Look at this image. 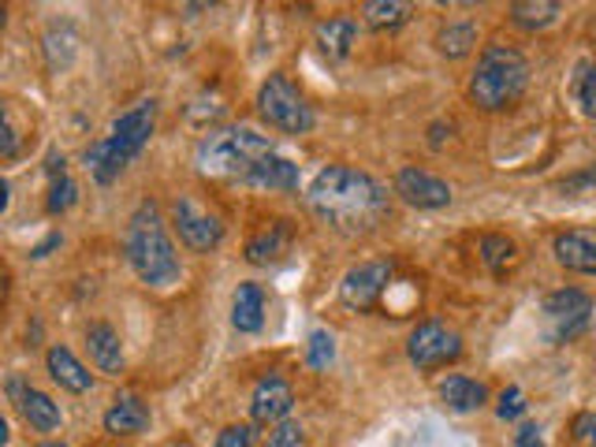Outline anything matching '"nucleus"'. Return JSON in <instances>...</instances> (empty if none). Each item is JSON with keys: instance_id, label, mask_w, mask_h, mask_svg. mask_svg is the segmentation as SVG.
I'll use <instances>...</instances> for the list:
<instances>
[{"instance_id": "f257e3e1", "label": "nucleus", "mask_w": 596, "mask_h": 447, "mask_svg": "<svg viewBox=\"0 0 596 447\" xmlns=\"http://www.w3.org/2000/svg\"><path fill=\"white\" fill-rule=\"evenodd\" d=\"M306 201L317 212V220H325L339 236H369L392 217L388 190L369 171H358L351 165L317 171V179L306 190Z\"/></svg>"}, {"instance_id": "f03ea898", "label": "nucleus", "mask_w": 596, "mask_h": 447, "mask_svg": "<svg viewBox=\"0 0 596 447\" xmlns=\"http://www.w3.org/2000/svg\"><path fill=\"white\" fill-rule=\"evenodd\" d=\"M123 253H127V266L135 269V277L142 283H150V288H168V283H176L183 277L179 253L172 247L161 209L153 201H142L131 212L127 236H123Z\"/></svg>"}, {"instance_id": "7ed1b4c3", "label": "nucleus", "mask_w": 596, "mask_h": 447, "mask_svg": "<svg viewBox=\"0 0 596 447\" xmlns=\"http://www.w3.org/2000/svg\"><path fill=\"white\" fill-rule=\"evenodd\" d=\"M153 127H157V101H142V105L127 108L123 116L112 119L109 135L97 138L94 146L86 149L90 176H94L97 183L120 179V171L150 146Z\"/></svg>"}, {"instance_id": "20e7f679", "label": "nucleus", "mask_w": 596, "mask_h": 447, "mask_svg": "<svg viewBox=\"0 0 596 447\" xmlns=\"http://www.w3.org/2000/svg\"><path fill=\"white\" fill-rule=\"evenodd\" d=\"M269 154H276L269 135H258L254 127L235 124V127H224V131H209V135L198 142V154H194V160H198V168L213 179L246 183L250 179V171L258 168Z\"/></svg>"}, {"instance_id": "39448f33", "label": "nucleus", "mask_w": 596, "mask_h": 447, "mask_svg": "<svg viewBox=\"0 0 596 447\" xmlns=\"http://www.w3.org/2000/svg\"><path fill=\"white\" fill-rule=\"evenodd\" d=\"M530 86V60L511 45H489L470 79V101L485 112H503L518 105Z\"/></svg>"}, {"instance_id": "423d86ee", "label": "nucleus", "mask_w": 596, "mask_h": 447, "mask_svg": "<svg viewBox=\"0 0 596 447\" xmlns=\"http://www.w3.org/2000/svg\"><path fill=\"white\" fill-rule=\"evenodd\" d=\"M258 112H261L265 124L284 131V135H310L317 124L310 101L302 97V90H298L287 75L265 79L258 90Z\"/></svg>"}, {"instance_id": "0eeeda50", "label": "nucleus", "mask_w": 596, "mask_h": 447, "mask_svg": "<svg viewBox=\"0 0 596 447\" xmlns=\"http://www.w3.org/2000/svg\"><path fill=\"white\" fill-rule=\"evenodd\" d=\"M172 228L183 247L194 253H209L224 242V220L194 195H179L172 201Z\"/></svg>"}, {"instance_id": "6e6552de", "label": "nucleus", "mask_w": 596, "mask_h": 447, "mask_svg": "<svg viewBox=\"0 0 596 447\" xmlns=\"http://www.w3.org/2000/svg\"><path fill=\"white\" fill-rule=\"evenodd\" d=\"M593 299L578 288H559L544 299V324H548L552 343H571L589 329Z\"/></svg>"}, {"instance_id": "1a4fd4ad", "label": "nucleus", "mask_w": 596, "mask_h": 447, "mask_svg": "<svg viewBox=\"0 0 596 447\" xmlns=\"http://www.w3.org/2000/svg\"><path fill=\"white\" fill-rule=\"evenodd\" d=\"M395 280L392 261H366V266H354L339 283V302L354 313H369L384 302L388 288Z\"/></svg>"}, {"instance_id": "9d476101", "label": "nucleus", "mask_w": 596, "mask_h": 447, "mask_svg": "<svg viewBox=\"0 0 596 447\" xmlns=\"http://www.w3.org/2000/svg\"><path fill=\"white\" fill-rule=\"evenodd\" d=\"M407 354L418 370H440V365L462 358V335L455 329H448V324H440V321H425L410 332Z\"/></svg>"}, {"instance_id": "9b49d317", "label": "nucleus", "mask_w": 596, "mask_h": 447, "mask_svg": "<svg viewBox=\"0 0 596 447\" xmlns=\"http://www.w3.org/2000/svg\"><path fill=\"white\" fill-rule=\"evenodd\" d=\"M395 195L414 209H444L451 201V187L425 168H399L395 171Z\"/></svg>"}, {"instance_id": "f8f14e48", "label": "nucleus", "mask_w": 596, "mask_h": 447, "mask_svg": "<svg viewBox=\"0 0 596 447\" xmlns=\"http://www.w3.org/2000/svg\"><path fill=\"white\" fill-rule=\"evenodd\" d=\"M295 406V392L280 373H265V377L254 384L250 395V422L254 425H280L287 422Z\"/></svg>"}, {"instance_id": "ddd939ff", "label": "nucleus", "mask_w": 596, "mask_h": 447, "mask_svg": "<svg viewBox=\"0 0 596 447\" xmlns=\"http://www.w3.org/2000/svg\"><path fill=\"white\" fill-rule=\"evenodd\" d=\"M552 253L563 269L596 277V228H571L552 239Z\"/></svg>"}, {"instance_id": "4468645a", "label": "nucleus", "mask_w": 596, "mask_h": 447, "mask_svg": "<svg viewBox=\"0 0 596 447\" xmlns=\"http://www.w3.org/2000/svg\"><path fill=\"white\" fill-rule=\"evenodd\" d=\"M314 42H317V49H321L325 60L339 64V60L351 56V49L358 42V23L351 15H328L325 23H317Z\"/></svg>"}, {"instance_id": "2eb2a0df", "label": "nucleus", "mask_w": 596, "mask_h": 447, "mask_svg": "<svg viewBox=\"0 0 596 447\" xmlns=\"http://www.w3.org/2000/svg\"><path fill=\"white\" fill-rule=\"evenodd\" d=\"M146 429H150V406L131 392L116 395L105 410V433L109 436H138Z\"/></svg>"}, {"instance_id": "dca6fc26", "label": "nucleus", "mask_w": 596, "mask_h": 447, "mask_svg": "<svg viewBox=\"0 0 596 447\" xmlns=\"http://www.w3.org/2000/svg\"><path fill=\"white\" fill-rule=\"evenodd\" d=\"M295 242V228L287 220H273L269 228H261L258 236H250L246 242V261L250 266H273V261H280L287 250H291Z\"/></svg>"}, {"instance_id": "f3484780", "label": "nucleus", "mask_w": 596, "mask_h": 447, "mask_svg": "<svg viewBox=\"0 0 596 447\" xmlns=\"http://www.w3.org/2000/svg\"><path fill=\"white\" fill-rule=\"evenodd\" d=\"M45 365H49V377H53L60 388L64 392H75V395H82V392H90L94 388V373L82 365L75 354H71L64 343H56V347H49V354H45Z\"/></svg>"}, {"instance_id": "a211bd4d", "label": "nucleus", "mask_w": 596, "mask_h": 447, "mask_svg": "<svg viewBox=\"0 0 596 447\" xmlns=\"http://www.w3.org/2000/svg\"><path fill=\"white\" fill-rule=\"evenodd\" d=\"M86 351L101 373H112V377L123 373V343H120V332L112 329L109 321H94L86 329Z\"/></svg>"}, {"instance_id": "6ab92c4d", "label": "nucleus", "mask_w": 596, "mask_h": 447, "mask_svg": "<svg viewBox=\"0 0 596 447\" xmlns=\"http://www.w3.org/2000/svg\"><path fill=\"white\" fill-rule=\"evenodd\" d=\"M12 395L19 399V414L30 429L38 433H53L60 429V406L49 399L45 392H34V388H19V381H12Z\"/></svg>"}, {"instance_id": "aec40b11", "label": "nucleus", "mask_w": 596, "mask_h": 447, "mask_svg": "<svg viewBox=\"0 0 596 447\" xmlns=\"http://www.w3.org/2000/svg\"><path fill=\"white\" fill-rule=\"evenodd\" d=\"M440 399H444L448 410H455V414H474L485 406L489 399V388L481 381H470V377H444L440 381Z\"/></svg>"}, {"instance_id": "412c9836", "label": "nucleus", "mask_w": 596, "mask_h": 447, "mask_svg": "<svg viewBox=\"0 0 596 447\" xmlns=\"http://www.w3.org/2000/svg\"><path fill=\"white\" fill-rule=\"evenodd\" d=\"M232 324L239 332H261L265 324V291L258 283H239L235 288V299H232Z\"/></svg>"}, {"instance_id": "4be33fe9", "label": "nucleus", "mask_w": 596, "mask_h": 447, "mask_svg": "<svg viewBox=\"0 0 596 447\" xmlns=\"http://www.w3.org/2000/svg\"><path fill=\"white\" fill-rule=\"evenodd\" d=\"M246 187H258V190H284V195H287V190H298V168H295L287 157L269 154L258 168L250 171Z\"/></svg>"}, {"instance_id": "5701e85b", "label": "nucleus", "mask_w": 596, "mask_h": 447, "mask_svg": "<svg viewBox=\"0 0 596 447\" xmlns=\"http://www.w3.org/2000/svg\"><path fill=\"white\" fill-rule=\"evenodd\" d=\"M410 15H414V4L410 0H366L362 4V23L369 30H399L410 23Z\"/></svg>"}, {"instance_id": "b1692460", "label": "nucleus", "mask_w": 596, "mask_h": 447, "mask_svg": "<svg viewBox=\"0 0 596 447\" xmlns=\"http://www.w3.org/2000/svg\"><path fill=\"white\" fill-rule=\"evenodd\" d=\"M559 8H563V0H511V23L518 30L537 34V30L556 23Z\"/></svg>"}, {"instance_id": "393cba45", "label": "nucleus", "mask_w": 596, "mask_h": 447, "mask_svg": "<svg viewBox=\"0 0 596 447\" xmlns=\"http://www.w3.org/2000/svg\"><path fill=\"white\" fill-rule=\"evenodd\" d=\"M49 179H53V187H49V201H45V209L53 212V217H60V212H68L71 206H75V198H79V187H75V179L68 176V160L64 157H49Z\"/></svg>"}, {"instance_id": "a878e982", "label": "nucleus", "mask_w": 596, "mask_h": 447, "mask_svg": "<svg viewBox=\"0 0 596 447\" xmlns=\"http://www.w3.org/2000/svg\"><path fill=\"white\" fill-rule=\"evenodd\" d=\"M481 261H485L489 272H496V277H503L511 266L518 261V247L515 239L500 236V231H489V236H481Z\"/></svg>"}, {"instance_id": "bb28decb", "label": "nucleus", "mask_w": 596, "mask_h": 447, "mask_svg": "<svg viewBox=\"0 0 596 447\" xmlns=\"http://www.w3.org/2000/svg\"><path fill=\"white\" fill-rule=\"evenodd\" d=\"M477 45V27L474 23H448L444 30L436 34V49L444 53L448 60H462L470 56Z\"/></svg>"}, {"instance_id": "cd10ccee", "label": "nucleus", "mask_w": 596, "mask_h": 447, "mask_svg": "<svg viewBox=\"0 0 596 447\" xmlns=\"http://www.w3.org/2000/svg\"><path fill=\"white\" fill-rule=\"evenodd\" d=\"M332 362H336V335L317 329L310 335V343H306V365H310V370H328Z\"/></svg>"}, {"instance_id": "c85d7f7f", "label": "nucleus", "mask_w": 596, "mask_h": 447, "mask_svg": "<svg viewBox=\"0 0 596 447\" xmlns=\"http://www.w3.org/2000/svg\"><path fill=\"white\" fill-rule=\"evenodd\" d=\"M265 447H306V433H302V425L298 422H280V425H273V433H269V440H265Z\"/></svg>"}, {"instance_id": "c756f323", "label": "nucleus", "mask_w": 596, "mask_h": 447, "mask_svg": "<svg viewBox=\"0 0 596 447\" xmlns=\"http://www.w3.org/2000/svg\"><path fill=\"white\" fill-rule=\"evenodd\" d=\"M578 105L589 119H596V67H582V79H578Z\"/></svg>"}, {"instance_id": "7c9ffc66", "label": "nucleus", "mask_w": 596, "mask_h": 447, "mask_svg": "<svg viewBox=\"0 0 596 447\" xmlns=\"http://www.w3.org/2000/svg\"><path fill=\"white\" fill-rule=\"evenodd\" d=\"M496 414L503 422H515V418H522L526 414V399H522V392L518 388H507L500 395V406H496Z\"/></svg>"}, {"instance_id": "2f4dec72", "label": "nucleus", "mask_w": 596, "mask_h": 447, "mask_svg": "<svg viewBox=\"0 0 596 447\" xmlns=\"http://www.w3.org/2000/svg\"><path fill=\"white\" fill-rule=\"evenodd\" d=\"M213 447H254V425H228Z\"/></svg>"}, {"instance_id": "473e14b6", "label": "nucleus", "mask_w": 596, "mask_h": 447, "mask_svg": "<svg viewBox=\"0 0 596 447\" xmlns=\"http://www.w3.org/2000/svg\"><path fill=\"white\" fill-rule=\"evenodd\" d=\"M4 135H0V157L4 160H12L19 154V135H16V116H12V108H4Z\"/></svg>"}, {"instance_id": "72a5a7b5", "label": "nucleus", "mask_w": 596, "mask_h": 447, "mask_svg": "<svg viewBox=\"0 0 596 447\" xmlns=\"http://www.w3.org/2000/svg\"><path fill=\"white\" fill-rule=\"evenodd\" d=\"M574 436H578V444L596 447V414H578L574 418Z\"/></svg>"}, {"instance_id": "f704fd0d", "label": "nucleus", "mask_w": 596, "mask_h": 447, "mask_svg": "<svg viewBox=\"0 0 596 447\" xmlns=\"http://www.w3.org/2000/svg\"><path fill=\"white\" fill-rule=\"evenodd\" d=\"M515 444H518V447H544V444H541L537 425H522L518 436H515Z\"/></svg>"}, {"instance_id": "c9c22d12", "label": "nucleus", "mask_w": 596, "mask_h": 447, "mask_svg": "<svg viewBox=\"0 0 596 447\" xmlns=\"http://www.w3.org/2000/svg\"><path fill=\"white\" fill-rule=\"evenodd\" d=\"M589 183H596V168H589V171H582V176H574V179H563L559 183V190H578V187H589Z\"/></svg>"}, {"instance_id": "e433bc0d", "label": "nucleus", "mask_w": 596, "mask_h": 447, "mask_svg": "<svg viewBox=\"0 0 596 447\" xmlns=\"http://www.w3.org/2000/svg\"><path fill=\"white\" fill-rule=\"evenodd\" d=\"M444 8H474V4H485V0H436Z\"/></svg>"}, {"instance_id": "4c0bfd02", "label": "nucleus", "mask_w": 596, "mask_h": 447, "mask_svg": "<svg viewBox=\"0 0 596 447\" xmlns=\"http://www.w3.org/2000/svg\"><path fill=\"white\" fill-rule=\"evenodd\" d=\"M56 242H60V236H49V242H41V247L34 250V258H45V253H49V250H53V247H56Z\"/></svg>"}, {"instance_id": "58836bf2", "label": "nucleus", "mask_w": 596, "mask_h": 447, "mask_svg": "<svg viewBox=\"0 0 596 447\" xmlns=\"http://www.w3.org/2000/svg\"><path fill=\"white\" fill-rule=\"evenodd\" d=\"M209 4H217V0H191V8H209Z\"/></svg>"}, {"instance_id": "ea45409f", "label": "nucleus", "mask_w": 596, "mask_h": 447, "mask_svg": "<svg viewBox=\"0 0 596 447\" xmlns=\"http://www.w3.org/2000/svg\"><path fill=\"white\" fill-rule=\"evenodd\" d=\"M41 447H68V444H41Z\"/></svg>"}]
</instances>
